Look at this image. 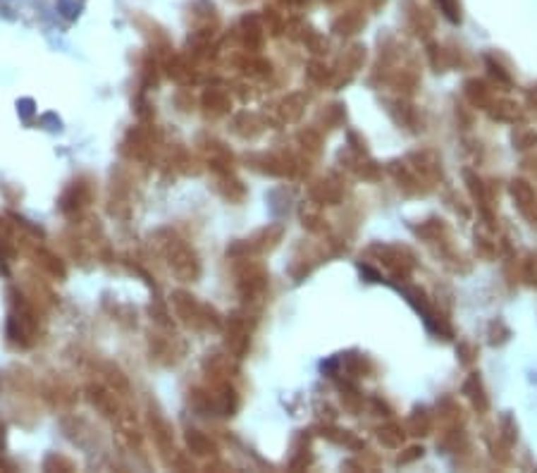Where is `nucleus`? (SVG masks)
<instances>
[{"instance_id": "f257e3e1", "label": "nucleus", "mask_w": 537, "mask_h": 473, "mask_svg": "<svg viewBox=\"0 0 537 473\" xmlns=\"http://www.w3.org/2000/svg\"><path fill=\"white\" fill-rule=\"evenodd\" d=\"M88 204H91V185H86V182H74V185H69L65 189V194H62L60 208L65 213H69V216H74V213L84 211Z\"/></svg>"}, {"instance_id": "f03ea898", "label": "nucleus", "mask_w": 537, "mask_h": 473, "mask_svg": "<svg viewBox=\"0 0 537 473\" xmlns=\"http://www.w3.org/2000/svg\"><path fill=\"white\" fill-rule=\"evenodd\" d=\"M36 263L53 277H65V266L55 254H50L46 249H36Z\"/></svg>"}, {"instance_id": "7ed1b4c3", "label": "nucleus", "mask_w": 537, "mask_h": 473, "mask_svg": "<svg viewBox=\"0 0 537 473\" xmlns=\"http://www.w3.org/2000/svg\"><path fill=\"white\" fill-rule=\"evenodd\" d=\"M88 399H91V404L98 407L105 416H112V411L117 409L115 407V399H112V395L105 392L103 387H96V385H91V387H88Z\"/></svg>"}]
</instances>
